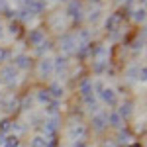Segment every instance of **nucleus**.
Wrapping results in <instances>:
<instances>
[{
  "mask_svg": "<svg viewBox=\"0 0 147 147\" xmlns=\"http://www.w3.org/2000/svg\"><path fill=\"white\" fill-rule=\"evenodd\" d=\"M0 80L4 82V84H16V80H18V69L14 67V65H6V67L0 69Z\"/></svg>",
  "mask_w": 147,
  "mask_h": 147,
  "instance_id": "nucleus-1",
  "label": "nucleus"
},
{
  "mask_svg": "<svg viewBox=\"0 0 147 147\" xmlns=\"http://www.w3.org/2000/svg\"><path fill=\"white\" fill-rule=\"evenodd\" d=\"M122 22H124V14H122V12H114V14H110V16L106 18L104 28H106L110 34H114V32H118V30H120Z\"/></svg>",
  "mask_w": 147,
  "mask_h": 147,
  "instance_id": "nucleus-2",
  "label": "nucleus"
},
{
  "mask_svg": "<svg viewBox=\"0 0 147 147\" xmlns=\"http://www.w3.org/2000/svg\"><path fill=\"white\" fill-rule=\"evenodd\" d=\"M57 129H59V116H51L43 122V137L49 139V137L57 136Z\"/></svg>",
  "mask_w": 147,
  "mask_h": 147,
  "instance_id": "nucleus-3",
  "label": "nucleus"
},
{
  "mask_svg": "<svg viewBox=\"0 0 147 147\" xmlns=\"http://www.w3.org/2000/svg\"><path fill=\"white\" fill-rule=\"evenodd\" d=\"M59 47L65 51V53H73L77 49V35L75 34H63L59 39Z\"/></svg>",
  "mask_w": 147,
  "mask_h": 147,
  "instance_id": "nucleus-4",
  "label": "nucleus"
},
{
  "mask_svg": "<svg viewBox=\"0 0 147 147\" xmlns=\"http://www.w3.org/2000/svg\"><path fill=\"white\" fill-rule=\"evenodd\" d=\"M67 14L71 16V20L75 24H79L82 20V4H80V0H69Z\"/></svg>",
  "mask_w": 147,
  "mask_h": 147,
  "instance_id": "nucleus-5",
  "label": "nucleus"
},
{
  "mask_svg": "<svg viewBox=\"0 0 147 147\" xmlns=\"http://www.w3.org/2000/svg\"><path fill=\"white\" fill-rule=\"evenodd\" d=\"M106 116H108V112H96L92 116V129H94V131H104V129L108 127Z\"/></svg>",
  "mask_w": 147,
  "mask_h": 147,
  "instance_id": "nucleus-6",
  "label": "nucleus"
},
{
  "mask_svg": "<svg viewBox=\"0 0 147 147\" xmlns=\"http://www.w3.org/2000/svg\"><path fill=\"white\" fill-rule=\"evenodd\" d=\"M43 41H45V34H43V30H41V28L30 30V34H28V43H30V45L37 47V45H41Z\"/></svg>",
  "mask_w": 147,
  "mask_h": 147,
  "instance_id": "nucleus-7",
  "label": "nucleus"
},
{
  "mask_svg": "<svg viewBox=\"0 0 147 147\" xmlns=\"http://www.w3.org/2000/svg\"><path fill=\"white\" fill-rule=\"evenodd\" d=\"M0 108L6 114H10V112H14V110H20V102H18V98H16L14 94H10L8 98L0 100Z\"/></svg>",
  "mask_w": 147,
  "mask_h": 147,
  "instance_id": "nucleus-8",
  "label": "nucleus"
},
{
  "mask_svg": "<svg viewBox=\"0 0 147 147\" xmlns=\"http://www.w3.org/2000/svg\"><path fill=\"white\" fill-rule=\"evenodd\" d=\"M98 96L102 98V102H106L108 106H118V94L114 88H102L98 92Z\"/></svg>",
  "mask_w": 147,
  "mask_h": 147,
  "instance_id": "nucleus-9",
  "label": "nucleus"
},
{
  "mask_svg": "<svg viewBox=\"0 0 147 147\" xmlns=\"http://www.w3.org/2000/svg\"><path fill=\"white\" fill-rule=\"evenodd\" d=\"M37 69H39V77L47 79V77L53 73V59H49V57H43V59L39 61Z\"/></svg>",
  "mask_w": 147,
  "mask_h": 147,
  "instance_id": "nucleus-10",
  "label": "nucleus"
},
{
  "mask_svg": "<svg viewBox=\"0 0 147 147\" xmlns=\"http://www.w3.org/2000/svg\"><path fill=\"white\" fill-rule=\"evenodd\" d=\"M67 67H69V59L65 55H59V57L53 59V73H57L59 77L67 71Z\"/></svg>",
  "mask_w": 147,
  "mask_h": 147,
  "instance_id": "nucleus-11",
  "label": "nucleus"
},
{
  "mask_svg": "<svg viewBox=\"0 0 147 147\" xmlns=\"http://www.w3.org/2000/svg\"><path fill=\"white\" fill-rule=\"evenodd\" d=\"M116 112H118V116H120L122 120H127V118L134 114V102H131V100L122 102V104H120V108H118Z\"/></svg>",
  "mask_w": 147,
  "mask_h": 147,
  "instance_id": "nucleus-12",
  "label": "nucleus"
},
{
  "mask_svg": "<svg viewBox=\"0 0 147 147\" xmlns=\"http://www.w3.org/2000/svg\"><path fill=\"white\" fill-rule=\"evenodd\" d=\"M47 92H49V96H51V100H59V98H63V86L59 84V82H51L49 86H47Z\"/></svg>",
  "mask_w": 147,
  "mask_h": 147,
  "instance_id": "nucleus-13",
  "label": "nucleus"
},
{
  "mask_svg": "<svg viewBox=\"0 0 147 147\" xmlns=\"http://www.w3.org/2000/svg\"><path fill=\"white\" fill-rule=\"evenodd\" d=\"M12 65L16 69H30L32 67V59H30V55H16Z\"/></svg>",
  "mask_w": 147,
  "mask_h": 147,
  "instance_id": "nucleus-14",
  "label": "nucleus"
},
{
  "mask_svg": "<svg viewBox=\"0 0 147 147\" xmlns=\"http://www.w3.org/2000/svg\"><path fill=\"white\" fill-rule=\"evenodd\" d=\"M106 122H108V125H110V127H114V129L124 127V120L118 116V112H108V116H106Z\"/></svg>",
  "mask_w": 147,
  "mask_h": 147,
  "instance_id": "nucleus-15",
  "label": "nucleus"
},
{
  "mask_svg": "<svg viewBox=\"0 0 147 147\" xmlns=\"http://www.w3.org/2000/svg\"><path fill=\"white\" fill-rule=\"evenodd\" d=\"M131 139H134V136H131L129 127H120V129H118V137H116V141H118L120 145H124V143H129Z\"/></svg>",
  "mask_w": 147,
  "mask_h": 147,
  "instance_id": "nucleus-16",
  "label": "nucleus"
},
{
  "mask_svg": "<svg viewBox=\"0 0 147 147\" xmlns=\"http://www.w3.org/2000/svg\"><path fill=\"white\" fill-rule=\"evenodd\" d=\"M71 136L75 137L77 141H84V137H86V127L82 124H75L71 127Z\"/></svg>",
  "mask_w": 147,
  "mask_h": 147,
  "instance_id": "nucleus-17",
  "label": "nucleus"
},
{
  "mask_svg": "<svg viewBox=\"0 0 147 147\" xmlns=\"http://www.w3.org/2000/svg\"><path fill=\"white\" fill-rule=\"evenodd\" d=\"M92 88H94V82H92L90 79H82L79 84V92L80 96H88V94H92Z\"/></svg>",
  "mask_w": 147,
  "mask_h": 147,
  "instance_id": "nucleus-18",
  "label": "nucleus"
},
{
  "mask_svg": "<svg viewBox=\"0 0 147 147\" xmlns=\"http://www.w3.org/2000/svg\"><path fill=\"white\" fill-rule=\"evenodd\" d=\"M59 106H61V102L59 100H51L45 104V114L51 118V116H59Z\"/></svg>",
  "mask_w": 147,
  "mask_h": 147,
  "instance_id": "nucleus-19",
  "label": "nucleus"
},
{
  "mask_svg": "<svg viewBox=\"0 0 147 147\" xmlns=\"http://www.w3.org/2000/svg\"><path fill=\"white\" fill-rule=\"evenodd\" d=\"M92 71H94L96 75L108 71V61H104V59H94V61H92Z\"/></svg>",
  "mask_w": 147,
  "mask_h": 147,
  "instance_id": "nucleus-20",
  "label": "nucleus"
},
{
  "mask_svg": "<svg viewBox=\"0 0 147 147\" xmlns=\"http://www.w3.org/2000/svg\"><path fill=\"white\" fill-rule=\"evenodd\" d=\"M12 124H14V120H12V118H2V120H0V134H2V136H6V134L12 129Z\"/></svg>",
  "mask_w": 147,
  "mask_h": 147,
  "instance_id": "nucleus-21",
  "label": "nucleus"
},
{
  "mask_svg": "<svg viewBox=\"0 0 147 147\" xmlns=\"http://www.w3.org/2000/svg\"><path fill=\"white\" fill-rule=\"evenodd\" d=\"M16 18H18L20 22H30V20L34 18V14L28 10V8H22L20 12H16Z\"/></svg>",
  "mask_w": 147,
  "mask_h": 147,
  "instance_id": "nucleus-22",
  "label": "nucleus"
},
{
  "mask_svg": "<svg viewBox=\"0 0 147 147\" xmlns=\"http://www.w3.org/2000/svg\"><path fill=\"white\" fill-rule=\"evenodd\" d=\"M35 98L41 102V104H47V102H51V96H49L47 88H39V90H37V94H35Z\"/></svg>",
  "mask_w": 147,
  "mask_h": 147,
  "instance_id": "nucleus-23",
  "label": "nucleus"
},
{
  "mask_svg": "<svg viewBox=\"0 0 147 147\" xmlns=\"http://www.w3.org/2000/svg\"><path fill=\"white\" fill-rule=\"evenodd\" d=\"M131 14H134V22H137V24H143V22H145V8H143V6H141V8H137V10H134Z\"/></svg>",
  "mask_w": 147,
  "mask_h": 147,
  "instance_id": "nucleus-24",
  "label": "nucleus"
},
{
  "mask_svg": "<svg viewBox=\"0 0 147 147\" xmlns=\"http://www.w3.org/2000/svg\"><path fill=\"white\" fill-rule=\"evenodd\" d=\"M2 147H20V139H18V136L4 137V145H2Z\"/></svg>",
  "mask_w": 147,
  "mask_h": 147,
  "instance_id": "nucleus-25",
  "label": "nucleus"
},
{
  "mask_svg": "<svg viewBox=\"0 0 147 147\" xmlns=\"http://www.w3.org/2000/svg\"><path fill=\"white\" fill-rule=\"evenodd\" d=\"M47 139L43 136H35L34 139H32V143H30V147H45Z\"/></svg>",
  "mask_w": 147,
  "mask_h": 147,
  "instance_id": "nucleus-26",
  "label": "nucleus"
},
{
  "mask_svg": "<svg viewBox=\"0 0 147 147\" xmlns=\"http://www.w3.org/2000/svg\"><path fill=\"white\" fill-rule=\"evenodd\" d=\"M49 49H51V43H49V41H43L41 45L35 47V53H37V55H43V53H47V51H49Z\"/></svg>",
  "mask_w": 147,
  "mask_h": 147,
  "instance_id": "nucleus-27",
  "label": "nucleus"
},
{
  "mask_svg": "<svg viewBox=\"0 0 147 147\" xmlns=\"http://www.w3.org/2000/svg\"><path fill=\"white\" fill-rule=\"evenodd\" d=\"M30 108H32V98L26 96V98L20 102V110H30Z\"/></svg>",
  "mask_w": 147,
  "mask_h": 147,
  "instance_id": "nucleus-28",
  "label": "nucleus"
},
{
  "mask_svg": "<svg viewBox=\"0 0 147 147\" xmlns=\"http://www.w3.org/2000/svg\"><path fill=\"white\" fill-rule=\"evenodd\" d=\"M10 49H2V47H0V63H2V61H6V59H10Z\"/></svg>",
  "mask_w": 147,
  "mask_h": 147,
  "instance_id": "nucleus-29",
  "label": "nucleus"
},
{
  "mask_svg": "<svg viewBox=\"0 0 147 147\" xmlns=\"http://www.w3.org/2000/svg\"><path fill=\"white\" fill-rule=\"evenodd\" d=\"M86 18H88V22H96V20L100 18V10H94V12H90V14H88Z\"/></svg>",
  "mask_w": 147,
  "mask_h": 147,
  "instance_id": "nucleus-30",
  "label": "nucleus"
},
{
  "mask_svg": "<svg viewBox=\"0 0 147 147\" xmlns=\"http://www.w3.org/2000/svg\"><path fill=\"white\" fill-rule=\"evenodd\" d=\"M8 30H10L12 35H18V32H20V26H18V24H10V28H8Z\"/></svg>",
  "mask_w": 147,
  "mask_h": 147,
  "instance_id": "nucleus-31",
  "label": "nucleus"
},
{
  "mask_svg": "<svg viewBox=\"0 0 147 147\" xmlns=\"http://www.w3.org/2000/svg\"><path fill=\"white\" fill-rule=\"evenodd\" d=\"M8 10V2L6 0H0V12H6Z\"/></svg>",
  "mask_w": 147,
  "mask_h": 147,
  "instance_id": "nucleus-32",
  "label": "nucleus"
},
{
  "mask_svg": "<svg viewBox=\"0 0 147 147\" xmlns=\"http://www.w3.org/2000/svg\"><path fill=\"white\" fill-rule=\"evenodd\" d=\"M75 147H88L84 141H75Z\"/></svg>",
  "mask_w": 147,
  "mask_h": 147,
  "instance_id": "nucleus-33",
  "label": "nucleus"
},
{
  "mask_svg": "<svg viewBox=\"0 0 147 147\" xmlns=\"http://www.w3.org/2000/svg\"><path fill=\"white\" fill-rule=\"evenodd\" d=\"M4 137H6V136H2V134H0V147L4 145Z\"/></svg>",
  "mask_w": 147,
  "mask_h": 147,
  "instance_id": "nucleus-34",
  "label": "nucleus"
},
{
  "mask_svg": "<svg viewBox=\"0 0 147 147\" xmlns=\"http://www.w3.org/2000/svg\"><path fill=\"white\" fill-rule=\"evenodd\" d=\"M127 147H141V145H139V143H137V141H136V143H129V145H127Z\"/></svg>",
  "mask_w": 147,
  "mask_h": 147,
  "instance_id": "nucleus-35",
  "label": "nucleus"
},
{
  "mask_svg": "<svg viewBox=\"0 0 147 147\" xmlns=\"http://www.w3.org/2000/svg\"><path fill=\"white\" fill-rule=\"evenodd\" d=\"M90 2H94V4H100L102 0H90Z\"/></svg>",
  "mask_w": 147,
  "mask_h": 147,
  "instance_id": "nucleus-36",
  "label": "nucleus"
},
{
  "mask_svg": "<svg viewBox=\"0 0 147 147\" xmlns=\"http://www.w3.org/2000/svg\"><path fill=\"white\" fill-rule=\"evenodd\" d=\"M118 2H124V0H118Z\"/></svg>",
  "mask_w": 147,
  "mask_h": 147,
  "instance_id": "nucleus-37",
  "label": "nucleus"
},
{
  "mask_svg": "<svg viewBox=\"0 0 147 147\" xmlns=\"http://www.w3.org/2000/svg\"><path fill=\"white\" fill-rule=\"evenodd\" d=\"M63 2H69V0H63Z\"/></svg>",
  "mask_w": 147,
  "mask_h": 147,
  "instance_id": "nucleus-38",
  "label": "nucleus"
}]
</instances>
